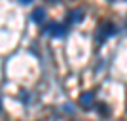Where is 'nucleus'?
I'll return each mask as SVG.
<instances>
[{"label": "nucleus", "instance_id": "20e7f679", "mask_svg": "<svg viewBox=\"0 0 127 121\" xmlns=\"http://www.w3.org/2000/svg\"><path fill=\"white\" fill-rule=\"evenodd\" d=\"M101 32H102V40H104L106 36L116 34V26L112 25V23H104V25H102V28H101Z\"/></svg>", "mask_w": 127, "mask_h": 121}, {"label": "nucleus", "instance_id": "7ed1b4c3", "mask_svg": "<svg viewBox=\"0 0 127 121\" xmlns=\"http://www.w3.org/2000/svg\"><path fill=\"white\" fill-rule=\"evenodd\" d=\"M44 19H46V10L44 8H38V10L32 11V21L34 23H44Z\"/></svg>", "mask_w": 127, "mask_h": 121}, {"label": "nucleus", "instance_id": "423d86ee", "mask_svg": "<svg viewBox=\"0 0 127 121\" xmlns=\"http://www.w3.org/2000/svg\"><path fill=\"white\" fill-rule=\"evenodd\" d=\"M64 112H70V114H72V106L66 104V106H64Z\"/></svg>", "mask_w": 127, "mask_h": 121}, {"label": "nucleus", "instance_id": "f03ea898", "mask_svg": "<svg viewBox=\"0 0 127 121\" xmlns=\"http://www.w3.org/2000/svg\"><path fill=\"white\" fill-rule=\"evenodd\" d=\"M82 17H84V11L80 10V8H76V10H72L68 13V23H80Z\"/></svg>", "mask_w": 127, "mask_h": 121}, {"label": "nucleus", "instance_id": "0eeeda50", "mask_svg": "<svg viewBox=\"0 0 127 121\" xmlns=\"http://www.w3.org/2000/svg\"><path fill=\"white\" fill-rule=\"evenodd\" d=\"M0 108H2V104H0Z\"/></svg>", "mask_w": 127, "mask_h": 121}, {"label": "nucleus", "instance_id": "39448f33", "mask_svg": "<svg viewBox=\"0 0 127 121\" xmlns=\"http://www.w3.org/2000/svg\"><path fill=\"white\" fill-rule=\"evenodd\" d=\"M80 104L85 106V108H89L93 104V93H84V95L80 97Z\"/></svg>", "mask_w": 127, "mask_h": 121}, {"label": "nucleus", "instance_id": "f257e3e1", "mask_svg": "<svg viewBox=\"0 0 127 121\" xmlns=\"http://www.w3.org/2000/svg\"><path fill=\"white\" fill-rule=\"evenodd\" d=\"M46 34H49V36H55V38H63L64 34H66V26L64 25H57V23H51V25L46 26Z\"/></svg>", "mask_w": 127, "mask_h": 121}]
</instances>
